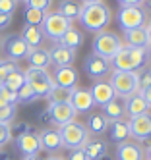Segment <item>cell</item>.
Masks as SVG:
<instances>
[{
  "mask_svg": "<svg viewBox=\"0 0 151 160\" xmlns=\"http://www.w3.org/2000/svg\"><path fill=\"white\" fill-rule=\"evenodd\" d=\"M147 60V48H134L122 44V48L111 60V68L112 72H139L145 68Z\"/></svg>",
  "mask_w": 151,
  "mask_h": 160,
  "instance_id": "obj_1",
  "label": "cell"
},
{
  "mask_svg": "<svg viewBox=\"0 0 151 160\" xmlns=\"http://www.w3.org/2000/svg\"><path fill=\"white\" fill-rule=\"evenodd\" d=\"M112 19V12L111 8L105 4V2H97V4H87L81 10V16H79V23L84 25L87 31L93 33H101L105 31Z\"/></svg>",
  "mask_w": 151,
  "mask_h": 160,
  "instance_id": "obj_2",
  "label": "cell"
},
{
  "mask_svg": "<svg viewBox=\"0 0 151 160\" xmlns=\"http://www.w3.org/2000/svg\"><path fill=\"white\" fill-rule=\"evenodd\" d=\"M109 83L118 98H128L139 91L138 72H112Z\"/></svg>",
  "mask_w": 151,
  "mask_h": 160,
  "instance_id": "obj_3",
  "label": "cell"
},
{
  "mask_svg": "<svg viewBox=\"0 0 151 160\" xmlns=\"http://www.w3.org/2000/svg\"><path fill=\"white\" fill-rule=\"evenodd\" d=\"M58 131H60V137H62V147L68 148V151L81 148L89 141V131L85 128V123L76 122V120L66 123V125H62Z\"/></svg>",
  "mask_w": 151,
  "mask_h": 160,
  "instance_id": "obj_4",
  "label": "cell"
},
{
  "mask_svg": "<svg viewBox=\"0 0 151 160\" xmlns=\"http://www.w3.org/2000/svg\"><path fill=\"white\" fill-rule=\"evenodd\" d=\"M120 48H122V39L112 31H101L93 39V54H97L109 62L114 58Z\"/></svg>",
  "mask_w": 151,
  "mask_h": 160,
  "instance_id": "obj_5",
  "label": "cell"
},
{
  "mask_svg": "<svg viewBox=\"0 0 151 160\" xmlns=\"http://www.w3.org/2000/svg\"><path fill=\"white\" fill-rule=\"evenodd\" d=\"M25 83L35 91L37 98H46L51 93V89L54 87L52 75L46 70H37V68H27L25 72Z\"/></svg>",
  "mask_w": 151,
  "mask_h": 160,
  "instance_id": "obj_6",
  "label": "cell"
},
{
  "mask_svg": "<svg viewBox=\"0 0 151 160\" xmlns=\"http://www.w3.org/2000/svg\"><path fill=\"white\" fill-rule=\"evenodd\" d=\"M70 27H72V23H70L68 19H64L60 14H56V12H46L43 23H41V31H43L45 39H51L52 42L60 41Z\"/></svg>",
  "mask_w": 151,
  "mask_h": 160,
  "instance_id": "obj_7",
  "label": "cell"
},
{
  "mask_svg": "<svg viewBox=\"0 0 151 160\" xmlns=\"http://www.w3.org/2000/svg\"><path fill=\"white\" fill-rule=\"evenodd\" d=\"M0 48H2L6 60L10 62H19V60H25L27 54H29V47L25 44V41H23L19 35H16V33H12V35H6L2 39V42H0Z\"/></svg>",
  "mask_w": 151,
  "mask_h": 160,
  "instance_id": "obj_8",
  "label": "cell"
},
{
  "mask_svg": "<svg viewBox=\"0 0 151 160\" xmlns=\"http://www.w3.org/2000/svg\"><path fill=\"white\" fill-rule=\"evenodd\" d=\"M118 25L122 31H130L136 27H143L145 21H147V14L143 8H130V6H124L118 10Z\"/></svg>",
  "mask_w": 151,
  "mask_h": 160,
  "instance_id": "obj_9",
  "label": "cell"
},
{
  "mask_svg": "<svg viewBox=\"0 0 151 160\" xmlns=\"http://www.w3.org/2000/svg\"><path fill=\"white\" fill-rule=\"evenodd\" d=\"M46 112H49V118H51V123H56V125H66L70 122H74L78 112L72 108L70 102H49L46 106Z\"/></svg>",
  "mask_w": 151,
  "mask_h": 160,
  "instance_id": "obj_10",
  "label": "cell"
},
{
  "mask_svg": "<svg viewBox=\"0 0 151 160\" xmlns=\"http://www.w3.org/2000/svg\"><path fill=\"white\" fill-rule=\"evenodd\" d=\"M84 70H85V73L91 79H95V81H103V77H107L112 68H111L109 60H105V58H101V56L91 52L89 56H85V60H84Z\"/></svg>",
  "mask_w": 151,
  "mask_h": 160,
  "instance_id": "obj_11",
  "label": "cell"
},
{
  "mask_svg": "<svg viewBox=\"0 0 151 160\" xmlns=\"http://www.w3.org/2000/svg\"><path fill=\"white\" fill-rule=\"evenodd\" d=\"M128 129H130V137H134L136 141H149L151 139V114L145 112L142 116L130 118Z\"/></svg>",
  "mask_w": 151,
  "mask_h": 160,
  "instance_id": "obj_12",
  "label": "cell"
},
{
  "mask_svg": "<svg viewBox=\"0 0 151 160\" xmlns=\"http://www.w3.org/2000/svg\"><path fill=\"white\" fill-rule=\"evenodd\" d=\"M52 81L58 87H64V89H76L78 81H79V73L76 68L72 66H64V68H54V75H52Z\"/></svg>",
  "mask_w": 151,
  "mask_h": 160,
  "instance_id": "obj_13",
  "label": "cell"
},
{
  "mask_svg": "<svg viewBox=\"0 0 151 160\" xmlns=\"http://www.w3.org/2000/svg\"><path fill=\"white\" fill-rule=\"evenodd\" d=\"M89 93H91V98H93V102H95L97 106H105V104H109V102L116 97L109 81H95V83L91 85Z\"/></svg>",
  "mask_w": 151,
  "mask_h": 160,
  "instance_id": "obj_14",
  "label": "cell"
},
{
  "mask_svg": "<svg viewBox=\"0 0 151 160\" xmlns=\"http://www.w3.org/2000/svg\"><path fill=\"white\" fill-rule=\"evenodd\" d=\"M116 160H145V148L139 143L126 141L116 147Z\"/></svg>",
  "mask_w": 151,
  "mask_h": 160,
  "instance_id": "obj_15",
  "label": "cell"
},
{
  "mask_svg": "<svg viewBox=\"0 0 151 160\" xmlns=\"http://www.w3.org/2000/svg\"><path fill=\"white\" fill-rule=\"evenodd\" d=\"M18 145V151L23 156H33V154H39L41 152V141H39V133L29 131L25 135H21L19 139H16Z\"/></svg>",
  "mask_w": 151,
  "mask_h": 160,
  "instance_id": "obj_16",
  "label": "cell"
},
{
  "mask_svg": "<svg viewBox=\"0 0 151 160\" xmlns=\"http://www.w3.org/2000/svg\"><path fill=\"white\" fill-rule=\"evenodd\" d=\"M70 104H72V108L79 114V112H89L93 106H95V102H93V98H91L89 89L76 87L72 91V97H70Z\"/></svg>",
  "mask_w": 151,
  "mask_h": 160,
  "instance_id": "obj_17",
  "label": "cell"
},
{
  "mask_svg": "<svg viewBox=\"0 0 151 160\" xmlns=\"http://www.w3.org/2000/svg\"><path fill=\"white\" fill-rule=\"evenodd\" d=\"M51 54V64H54L56 68H64V66H72L76 62V50H70L62 44H54V47L49 50Z\"/></svg>",
  "mask_w": 151,
  "mask_h": 160,
  "instance_id": "obj_18",
  "label": "cell"
},
{
  "mask_svg": "<svg viewBox=\"0 0 151 160\" xmlns=\"http://www.w3.org/2000/svg\"><path fill=\"white\" fill-rule=\"evenodd\" d=\"M39 141H41V151L46 152H58L62 148V137L58 129H43L39 133Z\"/></svg>",
  "mask_w": 151,
  "mask_h": 160,
  "instance_id": "obj_19",
  "label": "cell"
},
{
  "mask_svg": "<svg viewBox=\"0 0 151 160\" xmlns=\"http://www.w3.org/2000/svg\"><path fill=\"white\" fill-rule=\"evenodd\" d=\"M109 139L111 143H114L116 147L126 143V141H130V129H128V122L124 120H118V122H111L109 125Z\"/></svg>",
  "mask_w": 151,
  "mask_h": 160,
  "instance_id": "obj_20",
  "label": "cell"
},
{
  "mask_svg": "<svg viewBox=\"0 0 151 160\" xmlns=\"http://www.w3.org/2000/svg\"><path fill=\"white\" fill-rule=\"evenodd\" d=\"M124 39L128 47L134 48H149V35L145 27H136L130 31H124Z\"/></svg>",
  "mask_w": 151,
  "mask_h": 160,
  "instance_id": "obj_21",
  "label": "cell"
},
{
  "mask_svg": "<svg viewBox=\"0 0 151 160\" xmlns=\"http://www.w3.org/2000/svg\"><path fill=\"white\" fill-rule=\"evenodd\" d=\"M124 110H126L128 118H136V116H142V114L149 112V106H147V102L142 98V95L136 93L132 97L124 98Z\"/></svg>",
  "mask_w": 151,
  "mask_h": 160,
  "instance_id": "obj_22",
  "label": "cell"
},
{
  "mask_svg": "<svg viewBox=\"0 0 151 160\" xmlns=\"http://www.w3.org/2000/svg\"><path fill=\"white\" fill-rule=\"evenodd\" d=\"M81 10H84V4H79L78 0H60V2H58L56 14H60L64 19H68L70 23H72V21L79 19Z\"/></svg>",
  "mask_w": 151,
  "mask_h": 160,
  "instance_id": "obj_23",
  "label": "cell"
},
{
  "mask_svg": "<svg viewBox=\"0 0 151 160\" xmlns=\"http://www.w3.org/2000/svg\"><path fill=\"white\" fill-rule=\"evenodd\" d=\"M25 60L29 62V68H37V70H46V68L51 66V54H49V50H46V48L39 47V48H31Z\"/></svg>",
  "mask_w": 151,
  "mask_h": 160,
  "instance_id": "obj_24",
  "label": "cell"
},
{
  "mask_svg": "<svg viewBox=\"0 0 151 160\" xmlns=\"http://www.w3.org/2000/svg\"><path fill=\"white\" fill-rule=\"evenodd\" d=\"M103 116L107 118L109 122H118V120H124L126 116V110H124V98H118L114 97L109 104L103 106Z\"/></svg>",
  "mask_w": 151,
  "mask_h": 160,
  "instance_id": "obj_25",
  "label": "cell"
},
{
  "mask_svg": "<svg viewBox=\"0 0 151 160\" xmlns=\"http://www.w3.org/2000/svg\"><path fill=\"white\" fill-rule=\"evenodd\" d=\"M84 152L87 156V160H99L105 154H109V143L103 141V139H89L84 145Z\"/></svg>",
  "mask_w": 151,
  "mask_h": 160,
  "instance_id": "obj_26",
  "label": "cell"
},
{
  "mask_svg": "<svg viewBox=\"0 0 151 160\" xmlns=\"http://www.w3.org/2000/svg\"><path fill=\"white\" fill-rule=\"evenodd\" d=\"M19 37L25 41V44H27L29 48H39L41 44H43V41H45L43 31L37 25H25V27L21 29V35Z\"/></svg>",
  "mask_w": 151,
  "mask_h": 160,
  "instance_id": "obj_27",
  "label": "cell"
},
{
  "mask_svg": "<svg viewBox=\"0 0 151 160\" xmlns=\"http://www.w3.org/2000/svg\"><path fill=\"white\" fill-rule=\"evenodd\" d=\"M109 125H111V122L103 116V112H93V114H89L85 128H87V131L93 133V135H103V133H107Z\"/></svg>",
  "mask_w": 151,
  "mask_h": 160,
  "instance_id": "obj_28",
  "label": "cell"
},
{
  "mask_svg": "<svg viewBox=\"0 0 151 160\" xmlns=\"http://www.w3.org/2000/svg\"><path fill=\"white\" fill-rule=\"evenodd\" d=\"M58 44H62V47L70 48V50H78L81 44H84V33L74 29V27H70L66 33H64V37L58 41Z\"/></svg>",
  "mask_w": 151,
  "mask_h": 160,
  "instance_id": "obj_29",
  "label": "cell"
},
{
  "mask_svg": "<svg viewBox=\"0 0 151 160\" xmlns=\"http://www.w3.org/2000/svg\"><path fill=\"white\" fill-rule=\"evenodd\" d=\"M23 85H25V73H23L21 70L12 72V73L6 77V81H4V87H6L8 91H12V93H18Z\"/></svg>",
  "mask_w": 151,
  "mask_h": 160,
  "instance_id": "obj_30",
  "label": "cell"
},
{
  "mask_svg": "<svg viewBox=\"0 0 151 160\" xmlns=\"http://www.w3.org/2000/svg\"><path fill=\"white\" fill-rule=\"evenodd\" d=\"M16 114H18V104H8L0 98V123H12L16 120Z\"/></svg>",
  "mask_w": 151,
  "mask_h": 160,
  "instance_id": "obj_31",
  "label": "cell"
},
{
  "mask_svg": "<svg viewBox=\"0 0 151 160\" xmlns=\"http://www.w3.org/2000/svg\"><path fill=\"white\" fill-rule=\"evenodd\" d=\"M72 91L74 89H64V87H58L54 85L51 89V93H49V102H70V97H72Z\"/></svg>",
  "mask_w": 151,
  "mask_h": 160,
  "instance_id": "obj_32",
  "label": "cell"
},
{
  "mask_svg": "<svg viewBox=\"0 0 151 160\" xmlns=\"http://www.w3.org/2000/svg\"><path fill=\"white\" fill-rule=\"evenodd\" d=\"M23 19H25V25H37V27H41L43 19H45V12H41V10H33V8H25V12H23Z\"/></svg>",
  "mask_w": 151,
  "mask_h": 160,
  "instance_id": "obj_33",
  "label": "cell"
},
{
  "mask_svg": "<svg viewBox=\"0 0 151 160\" xmlns=\"http://www.w3.org/2000/svg\"><path fill=\"white\" fill-rule=\"evenodd\" d=\"M16 95H18V102H19V104H31V102L37 100V95H35V91H33L27 83L23 85Z\"/></svg>",
  "mask_w": 151,
  "mask_h": 160,
  "instance_id": "obj_34",
  "label": "cell"
},
{
  "mask_svg": "<svg viewBox=\"0 0 151 160\" xmlns=\"http://www.w3.org/2000/svg\"><path fill=\"white\" fill-rule=\"evenodd\" d=\"M16 70H19V66H18L16 62H10V60H6V58H0V83L4 85L6 77H8L12 72H16Z\"/></svg>",
  "mask_w": 151,
  "mask_h": 160,
  "instance_id": "obj_35",
  "label": "cell"
},
{
  "mask_svg": "<svg viewBox=\"0 0 151 160\" xmlns=\"http://www.w3.org/2000/svg\"><path fill=\"white\" fill-rule=\"evenodd\" d=\"M31 131V125L27 122H16V123H10V135L12 139H19L21 135H25Z\"/></svg>",
  "mask_w": 151,
  "mask_h": 160,
  "instance_id": "obj_36",
  "label": "cell"
},
{
  "mask_svg": "<svg viewBox=\"0 0 151 160\" xmlns=\"http://www.w3.org/2000/svg\"><path fill=\"white\" fill-rule=\"evenodd\" d=\"M25 6L33 10H41V12H49V8L52 6V0H25Z\"/></svg>",
  "mask_w": 151,
  "mask_h": 160,
  "instance_id": "obj_37",
  "label": "cell"
},
{
  "mask_svg": "<svg viewBox=\"0 0 151 160\" xmlns=\"http://www.w3.org/2000/svg\"><path fill=\"white\" fill-rule=\"evenodd\" d=\"M16 10H18V2H16V0H0V14L14 16Z\"/></svg>",
  "mask_w": 151,
  "mask_h": 160,
  "instance_id": "obj_38",
  "label": "cell"
},
{
  "mask_svg": "<svg viewBox=\"0 0 151 160\" xmlns=\"http://www.w3.org/2000/svg\"><path fill=\"white\" fill-rule=\"evenodd\" d=\"M138 81H139V89H145V87H149L151 85V73H149V70H139L138 72Z\"/></svg>",
  "mask_w": 151,
  "mask_h": 160,
  "instance_id": "obj_39",
  "label": "cell"
},
{
  "mask_svg": "<svg viewBox=\"0 0 151 160\" xmlns=\"http://www.w3.org/2000/svg\"><path fill=\"white\" fill-rule=\"evenodd\" d=\"M0 98H2L4 102H8V104H18V95L12 93V91H8L6 87L0 89Z\"/></svg>",
  "mask_w": 151,
  "mask_h": 160,
  "instance_id": "obj_40",
  "label": "cell"
},
{
  "mask_svg": "<svg viewBox=\"0 0 151 160\" xmlns=\"http://www.w3.org/2000/svg\"><path fill=\"white\" fill-rule=\"evenodd\" d=\"M12 141V135H10V125L8 123H0V147H4L6 143Z\"/></svg>",
  "mask_w": 151,
  "mask_h": 160,
  "instance_id": "obj_41",
  "label": "cell"
},
{
  "mask_svg": "<svg viewBox=\"0 0 151 160\" xmlns=\"http://www.w3.org/2000/svg\"><path fill=\"white\" fill-rule=\"evenodd\" d=\"M66 160H87V156H85V152H84V147L70 151V156H68Z\"/></svg>",
  "mask_w": 151,
  "mask_h": 160,
  "instance_id": "obj_42",
  "label": "cell"
},
{
  "mask_svg": "<svg viewBox=\"0 0 151 160\" xmlns=\"http://www.w3.org/2000/svg\"><path fill=\"white\" fill-rule=\"evenodd\" d=\"M12 19H14V16H8V14H0V31H4L12 25Z\"/></svg>",
  "mask_w": 151,
  "mask_h": 160,
  "instance_id": "obj_43",
  "label": "cell"
},
{
  "mask_svg": "<svg viewBox=\"0 0 151 160\" xmlns=\"http://www.w3.org/2000/svg\"><path fill=\"white\" fill-rule=\"evenodd\" d=\"M118 4H120V8H124V6H130V8H142L143 0H118Z\"/></svg>",
  "mask_w": 151,
  "mask_h": 160,
  "instance_id": "obj_44",
  "label": "cell"
},
{
  "mask_svg": "<svg viewBox=\"0 0 151 160\" xmlns=\"http://www.w3.org/2000/svg\"><path fill=\"white\" fill-rule=\"evenodd\" d=\"M138 93L142 95V98H143V100L147 102V106L151 108V85H149V87H145V89H139Z\"/></svg>",
  "mask_w": 151,
  "mask_h": 160,
  "instance_id": "obj_45",
  "label": "cell"
},
{
  "mask_svg": "<svg viewBox=\"0 0 151 160\" xmlns=\"http://www.w3.org/2000/svg\"><path fill=\"white\" fill-rule=\"evenodd\" d=\"M39 120H41L43 123H49V122H51V118H49V112H46V108H45V110L41 112V116H39Z\"/></svg>",
  "mask_w": 151,
  "mask_h": 160,
  "instance_id": "obj_46",
  "label": "cell"
},
{
  "mask_svg": "<svg viewBox=\"0 0 151 160\" xmlns=\"http://www.w3.org/2000/svg\"><path fill=\"white\" fill-rule=\"evenodd\" d=\"M147 29V35H149V47H151V18H147V23L143 25Z\"/></svg>",
  "mask_w": 151,
  "mask_h": 160,
  "instance_id": "obj_47",
  "label": "cell"
},
{
  "mask_svg": "<svg viewBox=\"0 0 151 160\" xmlns=\"http://www.w3.org/2000/svg\"><path fill=\"white\" fill-rule=\"evenodd\" d=\"M97 2H103V0H81V4L87 6V4H97Z\"/></svg>",
  "mask_w": 151,
  "mask_h": 160,
  "instance_id": "obj_48",
  "label": "cell"
},
{
  "mask_svg": "<svg viewBox=\"0 0 151 160\" xmlns=\"http://www.w3.org/2000/svg\"><path fill=\"white\" fill-rule=\"evenodd\" d=\"M23 160H43L39 154H33V156H23Z\"/></svg>",
  "mask_w": 151,
  "mask_h": 160,
  "instance_id": "obj_49",
  "label": "cell"
},
{
  "mask_svg": "<svg viewBox=\"0 0 151 160\" xmlns=\"http://www.w3.org/2000/svg\"><path fill=\"white\" fill-rule=\"evenodd\" d=\"M0 160H12V156L8 152H0Z\"/></svg>",
  "mask_w": 151,
  "mask_h": 160,
  "instance_id": "obj_50",
  "label": "cell"
},
{
  "mask_svg": "<svg viewBox=\"0 0 151 160\" xmlns=\"http://www.w3.org/2000/svg\"><path fill=\"white\" fill-rule=\"evenodd\" d=\"M145 156H147V160H151V145L147 147V151H145Z\"/></svg>",
  "mask_w": 151,
  "mask_h": 160,
  "instance_id": "obj_51",
  "label": "cell"
},
{
  "mask_svg": "<svg viewBox=\"0 0 151 160\" xmlns=\"http://www.w3.org/2000/svg\"><path fill=\"white\" fill-rule=\"evenodd\" d=\"M46 160H66V158H60V156H49Z\"/></svg>",
  "mask_w": 151,
  "mask_h": 160,
  "instance_id": "obj_52",
  "label": "cell"
},
{
  "mask_svg": "<svg viewBox=\"0 0 151 160\" xmlns=\"http://www.w3.org/2000/svg\"><path fill=\"white\" fill-rule=\"evenodd\" d=\"M143 4H145V6H147L149 10H151V0H143Z\"/></svg>",
  "mask_w": 151,
  "mask_h": 160,
  "instance_id": "obj_53",
  "label": "cell"
},
{
  "mask_svg": "<svg viewBox=\"0 0 151 160\" xmlns=\"http://www.w3.org/2000/svg\"><path fill=\"white\" fill-rule=\"evenodd\" d=\"M99 160H112V158H111L109 154H105V156H103V158H99Z\"/></svg>",
  "mask_w": 151,
  "mask_h": 160,
  "instance_id": "obj_54",
  "label": "cell"
},
{
  "mask_svg": "<svg viewBox=\"0 0 151 160\" xmlns=\"http://www.w3.org/2000/svg\"><path fill=\"white\" fill-rule=\"evenodd\" d=\"M147 58H149V60H151V47H149V48H147Z\"/></svg>",
  "mask_w": 151,
  "mask_h": 160,
  "instance_id": "obj_55",
  "label": "cell"
},
{
  "mask_svg": "<svg viewBox=\"0 0 151 160\" xmlns=\"http://www.w3.org/2000/svg\"><path fill=\"white\" fill-rule=\"evenodd\" d=\"M2 87H4V85H2V83H0V89H2Z\"/></svg>",
  "mask_w": 151,
  "mask_h": 160,
  "instance_id": "obj_56",
  "label": "cell"
},
{
  "mask_svg": "<svg viewBox=\"0 0 151 160\" xmlns=\"http://www.w3.org/2000/svg\"><path fill=\"white\" fill-rule=\"evenodd\" d=\"M149 73H151V66H149Z\"/></svg>",
  "mask_w": 151,
  "mask_h": 160,
  "instance_id": "obj_57",
  "label": "cell"
},
{
  "mask_svg": "<svg viewBox=\"0 0 151 160\" xmlns=\"http://www.w3.org/2000/svg\"><path fill=\"white\" fill-rule=\"evenodd\" d=\"M16 2H19V0H16ZM23 2H25V0H23Z\"/></svg>",
  "mask_w": 151,
  "mask_h": 160,
  "instance_id": "obj_58",
  "label": "cell"
},
{
  "mask_svg": "<svg viewBox=\"0 0 151 160\" xmlns=\"http://www.w3.org/2000/svg\"><path fill=\"white\" fill-rule=\"evenodd\" d=\"M0 42H2V39H0Z\"/></svg>",
  "mask_w": 151,
  "mask_h": 160,
  "instance_id": "obj_59",
  "label": "cell"
}]
</instances>
